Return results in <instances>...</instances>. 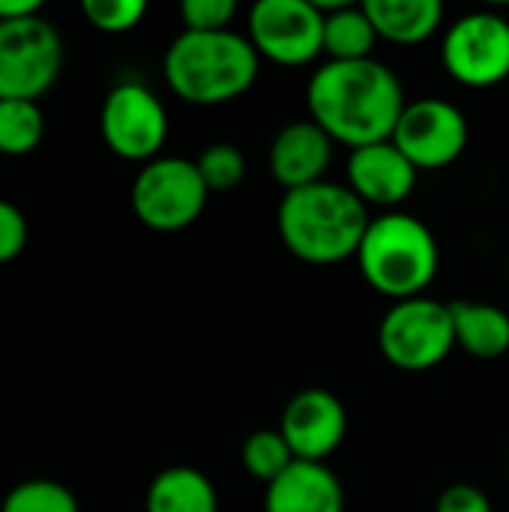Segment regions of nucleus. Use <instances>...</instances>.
Instances as JSON below:
<instances>
[{
	"label": "nucleus",
	"mask_w": 509,
	"mask_h": 512,
	"mask_svg": "<svg viewBox=\"0 0 509 512\" xmlns=\"http://www.w3.org/2000/svg\"><path fill=\"white\" fill-rule=\"evenodd\" d=\"M312 120L339 144L360 150L390 141L405 111L396 72L375 57L354 63H324L306 90Z\"/></svg>",
	"instance_id": "f257e3e1"
},
{
	"label": "nucleus",
	"mask_w": 509,
	"mask_h": 512,
	"mask_svg": "<svg viewBox=\"0 0 509 512\" xmlns=\"http://www.w3.org/2000/svg\"><path fill=\"white\" fill-rule=\"evenodd\" d=\"M279 237L291 255L306 264H339L357 258V249L372 225L369 207L351 186L312 183L285 192L279 204Z\"/></svg>",
	"instance_id": "f03ea898"
},
{
	"label": "nucleus",
	"mask_w": 509,
	"mask_h": 512,
	"mask_svg": "<svg viewBox=\"0 0 509 512\" xmlns=\"http://www.w3.org/2000/svg\"><path fill=\"white\" fill-rule=\"evenodd\" d=\"M258 51L249 36L234 30L192 33L183 30L165 51L168 87L192 105H222L243 96L258 78Z\"/></svg>",
	"instance_id": "7ed1b4c3"
},
{
	"label": "nucleus",
	"mask_w": 509,
	"mask_h": 512,
	"mask_svg": "<svg viewBox=\"0 0 509 512\" xmlns=\"http://www.w3.org/2000/svg\"><path fill=\"white\" fill-rule=\"evenodd\" d=\"M357 264L363 279L384 297L402 303L423 297L435 282L441 252L435 234L408 213H387L372 219Z\"/></svg>",
	"instance_id": "20e7f679"
},
{
	"label": "nucleus",
	"mask_w": 509,
	"mask_h": 512,
	"mask_svg": "<svg viewBox=\"0 0 509 512\" xmlns=\"http://www.w3.org/2000/svg\"><path fill=\"white\" fill-rule=\"evenodd\" d=\"M378 345L384 360L402 372L441 366L456 348L450 303H438L426 294L396 303L378 327Z\"/></svg>",
	"instance_id": "39448f33"
},
{
	"label": "nucleus",
	"mask_w": 509,
	"mask_h": 512,
	"mask_svg": "<svg viewBox=\"0 0 509 512\" xmlns=\"http://www.w3.org/2000/svg\"><path fill=\"white\" fill-rule=\"evenodd\" d=\"M63 69V39L39 15L0 21V99L39 102Z\"/></svg>",
	"instance_id": "423d86ee"
},
{
	"label": "nucleus",
	"mask_w": 509,
	"mask_h": 512,
	"mask_svg": "<svg viewBox=\"0 0 509 512\" xmlns=\"http://www.w3.org/2000/svg\"><path fill=\"white\" fill-rule=\"evenodd\" d=\"M207 195L210 189L195 162L162 156L138 171L132 183V210L138 222L153 231H180L204 213Z\"/></svg>",
	"instance_id": "0eeeda50"
},
{
	"label": "nucleus",
	"mask_w": 509,
	"mask_h": 512,
	"mask_svg": "<svg viewBox=\"0 0 509 512\" xmlns=\"http://www.w3.org/2000/svg\"><path fill=\"white\" fill-rule=\"evenodd\" d=\"M249 42L279 66H306L324 51V12L315 0H261L249 12Z\"/></svg>",
	"instance_id": "6e6552de"
},
{
	"label": "nucleus",
	"mask_w": 509,
	"mask_h": 512,
	"mask_svg": "<svg viewBox=\"0 0 509 512\" xmlns=\"http://www.w3.org/2000/svg\"><path fill=\"white\" fill-rule=\"evenodd\" d=\"M99 132L111 153L129 162H153L168 138V114L153 90L126 81L117 84L99 111Z\"/></svg>",
	"instance_id": "1a4fd4ad"
},
{
	"label": "nucleus",
	"mask_w": 509,
	"mask_h": 512,
	"mask_svg": "<svg viewBox=\"0 0 509 512\" xmlns=\"http://www.w3.org/2000/svg\"><path fill=\"white\" fill-rule=\"evenodd\" d=\"M444 69L465 87H495L509 78V21L495 12H471L450 24L441 45Z\"/></svg>",
	"instance_id": "9d476101"
},
{
	"label": "nucleus",
	"mask_w": 509,
	"mask_h": 512,
	"mask_svg": "<svg viewBox=\"0 0 509 512\" xmlns=\"http://www.w3.org/2000/svg\"><path fill=\"white\" fill-rule=\"evenodd\" d=\"M390 141L414 162L417 171L447 168L468 147V120L453 102L417 99L405 105Z\"/></svg>",
	"instance_id": "9b49d317"
},
{
	"label": "nucleus",
	"mask_w": 509,
	"mask_h": 512,
	"mask_svg": "<svg viewBox=\"0 0 509 512\" xmlns=\"http://www.w3.org/2000/svg\"><path fill=\"white\" fill-rule=\"evenodd\" d=\"M279 432L288 441L294 459L324 462L345 441L348 414L339 396H333L330 390H303L285 405Z\"/></svg>",
	"instance_id": "f8f14e48"
},
{
	"label": "nucleus",
	"mask_w": 509,
	"mask_h": 512,
	"mask_svg": "<svg viewBox=\"0 0 509 512\" xmlns=\"http://www.w3.org/2000/svg\"><path fill=\"white\" fill-rule=\"evenodd\" d=\"M348 180H351V192L363 204L396 207L414 192L417 168L393 141H381L351 150Z\"/></svg>",
	"instance_id": "ddd939ff"
},
{
	"label": "nucleus",
	"mask_w": 509,
	"mask_h": 512,
	"mask_svg": "<svg viewBox=\"0 0 509 512\" xmlns=\"http://www.w3.org/2000/svg\"><path fill=\"white\" fill-rule=\"evenodd\" d=\"M333 159V138L315 120H297L279 129L270 144V171L285 192L321 183Z\"/></svg>",
	"instance_id": "4468645a"
},
{
	"label": "nucleus",
	"mask_w": 509,
	"mask_h": 512,
	"mask_svg": "<svg viewBox=\"0 0 509 512\" xmlns=\"http://www.w3.org/2000/svg\"><path fill=\"white\" fill-rule=\"evenodd\" d=\"M264 512H345V492L324 462L297 459L267 486Z\"/></svg>",
	"instance_id": "2eb2a0df"
},
{
	"label": "nucleus",
	"mask_w": 509,
	"mask_h": 512,
	"mask_svg": "<svg viewBox=\"0 0 509 512\" xmlns=\"http://www.w3.org/2000/svg\"><path fill=\"white\" fill-rule=\"evenodd\" d=\"M363 9L378 39L396 45H420L444 21L441 0H366Z\"/></svg>",
	"instance_id": "dca6fc26"
},
{
	"label": "nucleus",
	"mask_w": 509,
	"mask_h": 512,
	"mask_svg": "<svg viewBox=\"0 0 509 512\" xmlns=\"http://www.w3.org/2000/svg\"><path fill=\"white\" fill-rule=\"evenodd\" d=\"M456 345L477 360H498L509 351V315L492 303H450Z\"/></svg>",
	"instance_id": "f3484780"
},
{
	"label": "nucleus",
	"mask_w": 509,
	"mask_h": 512,
	"mask_svg": "<svg viewBox=\"0 0 509 512\" xmlns=\"http://www.w3.org/2000/svg\"><path fill=\"white\" fill-rule=\"evenodd\" d=\"M147 512H219L213 483L186 465L165 468L153 477L144 498Z\"/></svg>",
	"instance_id": "a211bd4d"
},
{
	"label": "nucleus",
	"mask_w": 509,
	"mask_h": 512,
	"mask_svg": "<svg viewBox=\"0 0 509 512\" xmlns=\"http://www.w3.org/2000/svg\"><path fill=\"white\" fill-rule=\"evenodd\" d=\"M318 9L324 12V54H330V60L354 63V60L372 57L378 33L363 6L330 3V6H318Z\"/></svg>",
	"instance_id": "6ab92c4d"
},
{
	"label": "nucleus",
	"mask_w": 509,
	"mask_h": 512,
	"mask_svg": "<svg viewBox=\"0 0 509 512\" xmlns=\"http://www.w3.org/2000/svg\"><path fill=\"white\" fill-rule=\"evenodd\" d=\"M45 138V114L30 99H0V153L27 156Z\"/></svg>",
	"instance_id": "aec40b11"
},
{
	"label": "nucleus",
	"mask_w": 509,
	"mask_h": 512,
	"mask_svg": "<svg viewBox=\"0 0 509 512\" xmlns=\"http://www.w3.org/2000/svg\"><path fill=\"white\" fill-rule=\"evenodd\" d=\"M243 468L261 480L264 486H270L273 480H279L297 459L288 447V441L282 438L279 429H261V432H252L243 444Z\"/></svg>",
	"instance_id": "412c9836"
},
{
	"label": "nucleus",
	"mask_w": 509,
	"mask_h": 512,
	"mask_svg": "<svg viewBox=\"0 0 509 512\" xmlns=\"http://www.w3.org/2000/svg\"><path fill=\"white\" fill-rule=\"evenodd\" d=\"M0 512H81L75 495L57 480H24L6 492Z\"/></svg>",
	"instance_id": "4be33fe9"
},
{
	"label": "nucleus",
	"mask_w": 509,
	"mask_h": 512,
	"mask_svg": "<svg viewBox=\"0 0 509 512\" xmlns=\"http://www.w3.org/2000/svg\"><path fill=\"white\" fill-rule=\"evenodd\" d=\"M198 174L210 192H231L246 177V156L234 144H213L198 156Z\"/></svg>",
	"instance_id": "5701e85b"
},
{
	"label": "nucleus",
	"mask_w": 509,
	"mask_h": 512,
	"mask_svg": "<svg viewBox=\"0 0 509 512\" xmlns=\"http://www.w3.org/2000/svg\"><path fill=\"white\" fill-rule=\"evenodd\" d=\"M81 12L99 33H129L147 15V3L144 0H84Z\"/></svg>",
	"instance_id": "b1692460"
},
{
	"label": "nucleus",
	"mask_w": 509,
	"mask_h": 512,
	"mask_svg": "<svg viewBox=\"0 0 509 512\" xmlns=\"http://www.w3.org/2000/svg\"><path fill=\"white\" fill-rule=\"evenodd\" d=\"M183 24L192 33H219L228 30L231 18L237 15L234 0H186L180 6Z\"/></svg>",
	"instance_id": "393cba45"
},
{
	"label": "nucleus",
	"mask_w": 509,
	"mask_h": 512,
	"mask_svg": "<svg viewBox=\"0 0 509 512\" xmlns=\"http://www.w3.org/2000/svg\"><path fill=\"white\" fill-rule=\"evenodd\" d=\"M27 237H30V231H27L24 213L12 201L0 198V264L15 261L24 252Z\"/></svg>",
	"instance_id": "a878e982"
},
{
	"label": "nucleus",
	"mask_w": 509,
	"mask_h": 512,
	"mask_svg": "<svg viewBox=\"0 0 509 512\" xmlns=\"http://www.w3.org/2000/svg\"><path fill=\"white\" fill-rule=\"evenodd\" d=\"M435 512H492V504L483 489L471 483H456L438 498Z\"/></svg>",
	"instance_id": "bb28decb"
},
{
	"label": "nucleus",
	"mask_w": 509,
	"mask_h": 512,
	"mask_svg": "<svg viewBox=\"0 0 509 512\" xmlns=\"http://www.w3.org/2000/svg\"><path fill=\"white\" fill-rule=\"evenodd\" d=\"M42 12V0H0V21H18Z\"/></svg>",
	"instance_id": "cd10ccee"
},
{
	"label": "nucleus",
	"mask_w": 509,
	"mask_h": 512,
	"mask_svg": "<svg viewBox=\"0 0 509 512\" xmlns=\"http://www.w3.org/2000/svg\"><path fill=\"white\" fill-rule=\"evenodd\" d=\"M507 468H509V456H507Z\"/></svg>",
	"instance_id": "c85d7f7f"
}]
</instances>
